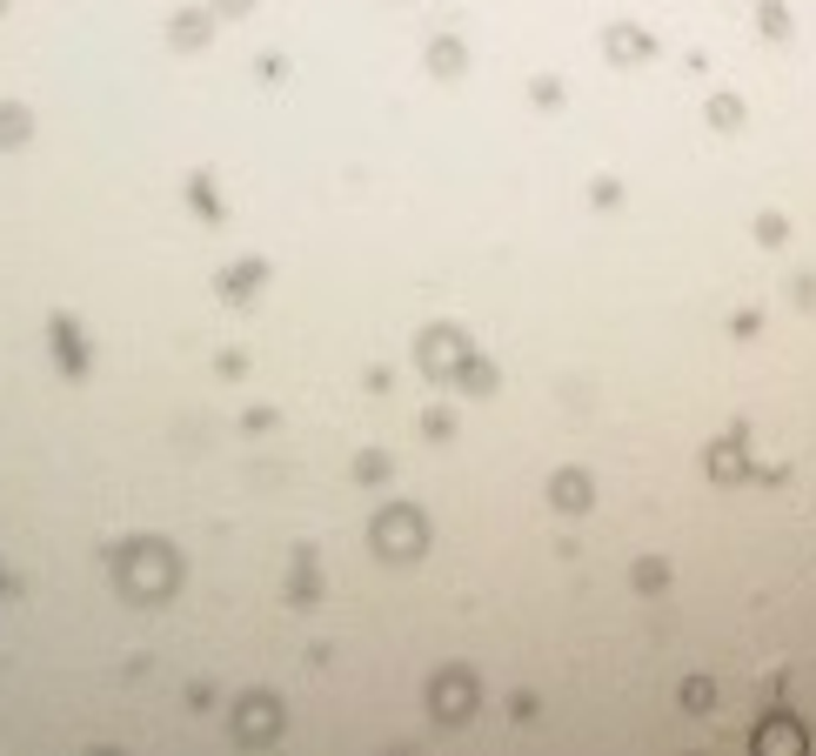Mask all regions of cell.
Listing matches in <instances>:
<instances>
[{
	"label": "cell",
	"instance_id": "6da1fadb",
	"mask_svg": "<svg viewBox=\"0 0 816 756\" xmlns=\"http://www.w3.org/2000/svg\"><path fill=\"white\" fill-rule=\"evenodd\" d=\"M375 549H382V556H401V562H408V556L422 549V516H416V510H388V516L375 523Z\"/></svg>",
	"mask_w": 816,
	"mask_h": 756
},
{
	"label": "cell",
	"instance_id": "7a4b0ae2",
	"mask_svg": "<svg viewBox=\"0 0 816 756\" xmlns=\"http://www.w3.org/2000/svg\"><path fill=\"white\" fill-rule=\"evenodd\" d=\"M462 362H468V355H462V335H455V328H429V335H422V369H429V375H449V369H462Z\"/></svg>",
	"mask_w": 816,
	"mask_h": 756
},
{
	"label": "cell",
	"instance_id": "3957f363",
	"mask_svg": "<svg viewBox=\"0 0 816 756\" xmlns=\"http://www.w3.org/2000/svg\"><path fill=\"white\" fill-rule=\"evenodd\" d=\"M241 730H249V736H268V730H282V710H275L268 697H249V703H241Z\"/></svg>",
	"mask_w": 816,
	"mask_h": 756
},
{
	"label": "cell",
	"instance_id": "277c9868",
	"mask_svg": "<svg viewBox=\"0 0 816 756\" xmlns=\"http://www.w3.org/2000/svg\"><path fill=\"white\" fill-rule=\"evenodd\" d=\"M609 54L629 67V61H642V54H657V41H649V34H636V28H609Z\"/></svg>",
	"mask_w": 816,
	"mask_h": 756
},
{
	"label": "cell",
	"instance_id": "5b68a950",
	"mask_svg": "<svg viewBox=\"0 0 816 756\" xmlns=\"http://www.w3.org/2000/svg\"><path fill=\"white\" fill-rule=\"evenodd\" d=\"M803 743H809V736H803L790 716H776V723H763V730H757V749H803Z\"/></svg>",
	"mask_w": 816,
	"mask_h": 756
},
{
	"label": "cell",
	"instance_id": "8992f818",
	"mask_svg": "<svg viewBox=\"0 0 816 756\" xmlns=\"http://www.w3.org/2000/svg\"><path fill=\"white\" fill-rule=\"evenodd\" d=\"M555 502H562V510H589V475L583 469H562L555 475Z\"/></svg>",
	"mask_w": 816,
	"mask_h": 756
},
{
	"label": "cell",
	"instance_id": "52a82bcc",
	"mask_svg": "<svg viewBox=\"0 0 816 756\" xmlns=\"http://www.w3.org/2000/svg\"><path fill=\"white\" fill-rule=\"evenodd\" d=\"M435 703H442V716H449V723H462V716H468V677H442Z\"/></svg>",
	"mask_w": 816,
	"mask_h": 756
},
{
	"label": "cell",
	"instance_id": "ba28073f",
	"mask_svg": "<svg viewBox=\"0 0 816 756\" xmlns=\"http://www.w3.org/2000/svg\"><path fill=\"white\" fill-rule=\"evenodd\" d=\"M462 388L468 395H488V388H496V362H462Z\"/></svg>",
	"mask_w": 816,
	"mask_h": 756
},
{
	"label": "cell",
	"instance_id": "9c48e42d",
	"mask_svg": "<svg viewBox=\"0 0 816 756\" xmlns=\"http://www.w3.org/2000/svg\"><path fill=\"white\" fill-rule=\"evenodd\" d=\"M709 469H716L723 482H737V475H743V449H737V442H723V449L709 456Z\"/></svg>",
	"mask_w": 816,
	"mask_h": 756
},
{
	"label": "cell",
	"instance_id": "30bf717a",
	"mask_svg": "<svg viewBox=\"0 0 816 756\" xmlns=\"http://www.w3.org/2000/svg\"><path fill=\"white\" fill-rule=\"evenodd\" d=\"M709 121H716V128H743V101H737V95H716V101H709Z\"/></svg>",
	"mask_w": 816,
	"mask_h": 756
},
{
	"label": "cell",
	"instance_id": "8fae6325",
	"mask_svg": "<svg viewBox=\"0 0 816 756\" xmlns=\"http://www.w3.org/2000/svg\"><path fill=\"white\" fill-rule=\"evenodd\" d=\"M709 703H716V683L690 677V683H683V710H709Z\"/></svg>",
	"mask_w": 816,
	"mask_h": 756
},
{
	"label": "cell",
	"instance_id": "7c38bea8",
	"mask_svg": "<svg viewBox=\"0 0 816 756\" xmlns=\"http://www.w3.org/2000/svg\"><path fill=\"white\" fill-rule=\"evenodd\" d=\"M663 582H670L663 562H636V590H663Z\"/></svg>",
	"mask_w": 816,
	"mask_h": 756
},
{
	"label": "cell",
	"instance_id": "4fadbf2b",
	"mask_svg": "<svg viewBox=\"0 0 816 756\" xmlns=\"http://www.w3.org/2000/svg\"><path fill=\"white\" fill-rule=\"evenodd\" d=\"M429 61H435L442 74H455V67H462V47H455V41H442V47H429Z\"/></svg>",
	"mask_w": 816,
	"mask_h": 756
}]
</instances>
